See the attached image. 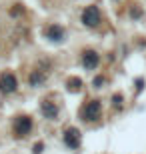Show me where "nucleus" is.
<instances>
[{"label": "nucleus", "instance_id": "obj_1", "mask_svg": "<svg viewBox=\"0 0 146 154\" xmlns=\"http://www.w3.org/2000/svg\"><path fill=\"white\" fill-rule=\"evenodd\" d=\"M82 22L86 26H96V24L100 22V12L96 6H88L84 12H82Z\"/></svg>", "mask_w": 146, "mask_h": 154}, {"label": "nucleus", "instance_id": "obj_2", "mask_svg": "<svg viewBox=\"0 0 146 154\" xmlns=\"http://www.w3.org/2000/svg\"><path fill=\"white\" fill-rule=\"evenodd\" d=\"M102 112V104L100 100H90L84 108V120H96Z\"/></svg>", "mask_w": 146, "mask_h": 154}, {"label": "nucleus", "instance_id": "obj_3", "mask_svg": "<svg viewBox=\"0 0 146 154\" xmlns=\"http://www.w3.org/2000/svg\"><path fill=\"white\" fill-rule=\"evenodd\" d=\"M16 86H18V82H16V76L14 74L6 72V74L0 76V90L2 92H14Z\"/></svg>", "mask_w": 146, "mask_h": 154}, {"label": "nucleus", "instance_id": "obj_4", "mask_svg": "<svg viewBox=\"0 0 146 154\" xmlns=\"http://www.w3.org/2000/svg\"><path fill=\"white\" fill-rule=\"evenodd\" d=\"M30 128H32V120L26 118V116H20V118L14 122V130H16L18 136H26L30 132Z\"/></svg>", "mask_w": 146, "mask_h": 154}, {"label": "nucleus", "instance_id": "obj_5", "mask_svg": "<svg viewBox=\"0 0 146 154\" xmlns=\"http://www.w3.org/2000/svg\"><path fill=\"white\" fill-rule=\"evenodd\" d=\"M44 34H46V38H50V40H62L64 38V30L60 26H56V24H52V26H48L44 30Z\"/></svg>", "mask_w": 146, "mask_h": 154}, {"label": "nucleus", "instance_id": "obj_6", "mask_svg": "<svg viewBox=\"0 0 146 154\" xmlns=\"http://www.w3.org/2000/svg\"><path fill=\"white\" fill-rule=\"evenodd\" d=\"M82 62H84V66L86 68H94L96 64H98V54L96 52H84L82 54Z\"/></svg>", "mask_w": 146, "mask_h": 154}, {"label": "nucleus", "instance_id": "obj_7", "mask_svg": "<svg viewBox=\"0 0 146 154\" xmlns=\"http://www.w3.org/2000/svg\"><path fill=\"white\" fill-rule=\"evenodd\" d=\"M64 142L68 144V146H72V148H76L80 142V136H78V132L76 130H68L66 134H64Z\"/></svg>", "mask_w": 146, "mask_h": 154}, {"label": "nucleus", "instance_id": "obj_8", "mask_svg": "<svg viewBox=\"0 0 146 154\" xmlns=\"http://www.w3.org/2000/svg\"><path fill=\"white\" fill-rule=\"evenodd\" d=\"M42 112H44V116L46 118H56V114H58V108L54 106L52 102H42Z\"/></svg>", "mask_w": 146, "mask_h": 154}, {"label": "nucleus", "instance_id": "obj_9", "mask_svg": "<svg viewBox=\"0 0 146 154\" xmlns=\"http://www.w3.org/2000/svg\"><path fill=\"white\" fill-rule=\"evenodd\" d=\"M40 82H42V74H38V72H36V74H32L30 84H40Z\"/></svg>", "mask_w": 146, "mask_h": 154}, {"label": "nucleus", "instance_id": "obj_10", "mask_svg": "<svg viewBox=\"0 0 146 154\" xmlns=\"http://www.w3.org/2000/svg\"><path fill=\"white\" fill-rule=\"evenodd\" d=\"M34 152H36V154L42 152V144H36V150H34Z\"/></svg>", "mask_w": 146, "mask_h": 154}, {"label": "nucleus", "instance_id": "obj_11", "mask_svg": "<svg viewBox=\"0 0 146 154\" xmlns=\"http://www.w3.org/2000/svg\"><path fill=\"white\" fill-rule=\"evenodd\" d=\"M120 100H122L120 96H114V104H116V106H120Z\"/></svg>", "mask_w": 146, "mask_h": 154}]
</instances>
